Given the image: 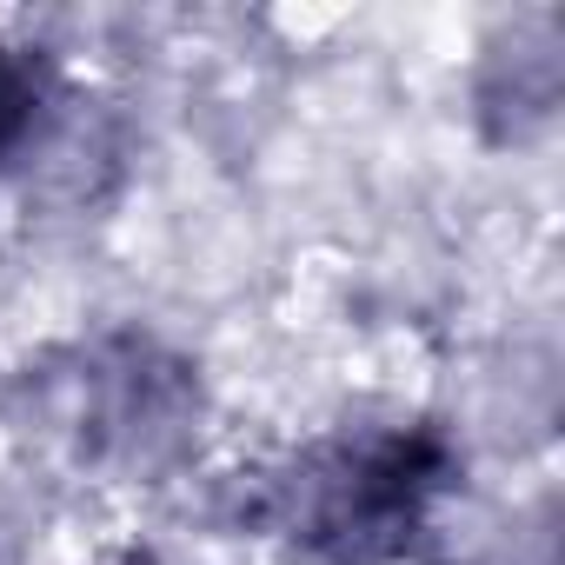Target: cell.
Returning <instances> with one entry per match:
<instances>
[{
    "mask_svg": "<svg viewBox=\"0 0 565 565\" xmlns=\"http://www.w3.org/2000/svg\"><path fill=\"white\" fill-rule=\"evenodd\" d=\"M439 479H446V452L426 433L333 446L294 479L287 519L294 539L327 565H386L413 539Z\"/></svg>",
    "mask_w": 565,
    "mask_h": 565,
    "instance_id": "obj_1",
    "label": "cell"
},
{
    "mask_svg": "<svg viewBox=\"0 0 565 565\" xmlns=\"http://www.w3.org/2000/svg\"><path fill=\"white\" fill-rule=\"evenodd\" d=\"M41 120V67L28 54L0 47V167H8Z\"/></svg>",
    "mask_w": 565,
    "mask_h": 565,
    "instance_id": "obj_2",
    "label": "cell"
},
{
    "mask_svg": "<svg viewBox=\"0 0 565 565\" xmlns=\"http://www.w3.org/2000/svg\"><path fill=\"white\" fill-rule=\"evenodd\" d=\"M127 565H153V558H127Z\"/></svg>",
    "mask_w": 565,
    "mask_h": 565,
    "instance_id": "obj_3",
    "label": "cell"
}]
</instances>
